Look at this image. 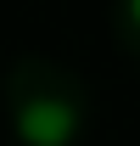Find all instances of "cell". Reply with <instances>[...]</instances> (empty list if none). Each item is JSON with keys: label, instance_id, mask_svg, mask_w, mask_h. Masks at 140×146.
<instances>
[{"label": "cell", "instance_id": "7a4b0ae2", "mask_svg": "<svg viewBox=\"0 0 140 146\" xmlns=\"http://www.w3.org/2000/svg\"><path fill=\"white\" fill-rule=\"evenodd\" d=\"M129 17H135V23H140V0H129Z\"/></svg>", "mask_w": 140, "mask_h": 146}, {"label": "cell", "instance_id": "6da1fadb", "mask_svg": "<svg viewBox=\"0 0 140 146\" xmlns=\"http://www.w3.org/2000/svg\"><path fill=\"white\" fill-rule=\"evenodd\" d=\"M73 129H79V107L73 101H56V96H39L17 112V135L28 146H67Z\"/></svg>", "mask_w": 140, "mask_h": 146}]
</instances>
